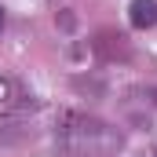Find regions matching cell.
I'll return each instance as SVG.
<instances>
[{
	"label": "cell",
	"instance_id": "cell-1",
	"mask_svg": "<svg viewBox=\"0 0 157 157\" xmlns=\"http://www.w3.org/2000/svg\"><path fill=\"white\" fill-rule=\"evenodd\" d=\"M59 150L66 157H117L124 150V135L99 117L66 113L59 128Z\"/></svg>",
	"mask_w": 157,
	"mask_h": 157
},
{
	"label": "cell",
	"instance_id": "cell-2",
	"mask_svg": "<svg viewBox=\"0 0 157 157\" xmlns=\"http://www.w3.org/2000/svg\"><path fill=\"white\" fill-rule=\"evenodd\" d=\"M128 22L135 29H154L157 26V0H132L128 4Z\"/></svg>",
	"mask_w": 157,
	"mask_h": 157
},
{
	"label": "cell",
	"instance_id": "cell-3",
	"mask_svg": "<svg viewBox=\"0 0 157 157\" xmlns=\"http://www.w3.org/2000/svg\"><path fill=\"white\" fill-rule=\"evenodd\" d=\"M26 102H29V95L22 91V84L0 77V110H4V113H15V110H22Z\"/></svg>",
	"mask_w": 157,
	"mask_h": 157
},
{
	"label": "cell",
	"instance_id": "cell-4",
	"mask_svg": "<svg viewBox=\"0 0 157 157\" xmlns=\"http://www.w3.org/2000/svg\"><path fill=\"white\" fill-rule=\"evenodd\" d=\"M4 26H7V15H4V7H0V33H4Z\"/></svg>",
	"mask_w": 157,
	"mask_h": 157
},
{
	"label": "cell",
	"instance_id": "cell-5",
	"mask_svg": "<svg viewBox=\"0 0 157 157\" xmlns=\"http://www.w3.org/2000/svg\"><path fill=\"white\" fill-rule=\"evenodd\" d=\"M139 157H157V150H150V154H139Z\"/></svg>",
	"mask_w": 157,
	"mask_h": 157
}]
</instances>
